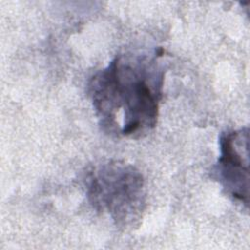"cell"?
Listing matches in <instances>:
<instances>
[{
	"mask_svg": "<svg viewBox=\"0 0 250 250\" xmlns=\"http://www.w3.org/2000/svg\"><path fill=\"white\" fill-rule=\"evenodd\" d=\"M163 51L117 55L88 82V94L102 130L138 139L154 129L162 100Z\"/></svg>",
	"mask_w": 250,
	"mask_h": 250,
	"instance_id": "cell-1",
	"label": "cell"
},
{
	"mask_svg": "<svg viewBox=\"0 0 250 250\" xmlns=\"http://www.w3.org/2000/svg\"><path fill=\"white\" fill-rule=\"evenodd\" d=\"M84 185L90 204L106 213L118 227H131L146 205L145 183L142 174L124 161L108 160L91 167Z\"/></svg>",
	"mask_w": 250,
	"mask_h": 250,
	"instance_id": "cell-2",
	"label": "cell"
},
{
	"mask_svg": "<svg viewBox=\"0 0 250 250\" xmlns=\"http://www.w3.org/2000/svg\"><path fill=\"white\" fill-rule=\"evenodd\" d=\"M249 129L223 132L219 139L220 156L213 168L214 177L227 194L248 207Z\"/></svg>",
	"mask_w": 250,
	"mask_h": 250,
	"instance_id": "cell-3",
	"label": "cell"
}]
</instances>
